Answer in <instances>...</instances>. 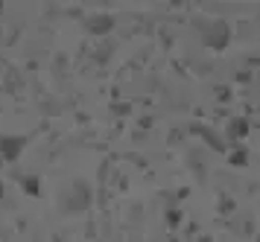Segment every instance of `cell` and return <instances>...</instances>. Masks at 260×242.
<instances>
[{
  "label": "cell",
  "instance_id": "3",
  "mask_svg": "<svg viewBox=\"0 0 260 242\" xmlns=\"http://www.w3.org/2000/svg\"><path fill=\"white\" fill-rule=\"evenodd\" d=\"M111 26H114V18H111V15H94V18L88 21V29L96 32V35H106Z\"/></svg>",
  "mask_w": 260,
  "mask_h": 242
},
{
  "label": "cell",
  "instance_id": "1",
  "mask_svg": "<svg viewBox=\"0 0 260 242\" xmlns=\"http://www.w3.org/2000/svg\"><path fill=\"white\" fill-rule=\"evenodd\" d=\"M196 26H199L202 41L213 47V50H222L228 44V38H231V29H228L225 21H196Z\"/></svg>",
  "mask_w": 260,
  "mask_h": 242
},
{
  "label": "cell",
  "instance_id": "2",
  "mask_svg": "<svg viewBox=\"0 0 260 242\" xmlns=\"http://www.w3.org/2000/svg\"><path fill=\"white\" fill-rule=\"evenodd\" d=\"M24 146H26V137H21V134H3L0 137V155L6 161H15L24 152Z\"/></svg>",
  "mask_w": 260,
  "mask_h": 242
}]
</instances>
